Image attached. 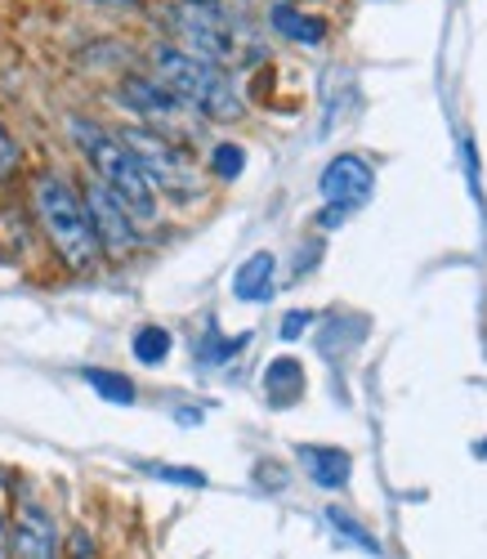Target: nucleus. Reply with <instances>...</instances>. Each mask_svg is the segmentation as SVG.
<instances>
[{"label": "nucleus", "mask_w": 487, "mask_h": 559, "mask_svg": "<svg viewBox=\"0 0 487 559\" xmlns=\"http://www.w3.org/2000/svg\"><path fill=\"white\" fill-rule=\"evenodd\" d=\"M121 104L139 117L134 126H149V130L175 139V144H183L179 130L192 121V112L170 95V90H166L157 76H126V81H121Z\"/></svg>", "instance_id": "nucleus-8"}, {"label": "nucleus", "mask_w": 487, "mask_h": 559, "mask_svg": "<svg viewBox=\"0 0 487 559\" xmlns=\"http://www.w3.org/2000/svg\"><path fill=\"white\" fill-rule=\"evenodd\" d=\"M85 5H104V10H134V0H85Z\"/></svg>", "instance_id": "nucleus-21"}, {"label": "nucleus", "mask_w": 487, "mask_h": 559, "mask_svg": "<svg viewBox=\"0 0 487 559\" xmlns=\"http://www.w3.org/2000/svg\"><path fill=\"white\" fill-rule=\"evenodd\" d=\"M10 559H63V537L55 510L40 501L36 488L19 484L10 506Z\"/></svg>", "instance_id": "nucleus-6"}, {"label": "nucleus", "mask_w": 487, "mask_h": 559, "mask_svg": "<svg viewBox=\"0 0 487 559\" xmlns=\"http://www.w3.org/2000/svg\"><path fill=\"white\" fill-rule=\"evenodd\" d=\"M85 381H90V390H99L104 399H112V403H134V385L126 381V377H117V371H99V367H90L85 371Z\"/></svg>", "instance_id": "nucleus-14"}, {"label": "nucleus", "mask_w": 487, "mask_h": 559, "mask_svg": "<svg viewBox=\"0 0 487 559\" xmlns=\"http://www.w3.org/2000/svg\"><path fill=\"white\" fill-rule=\"evenodd\" d=\"M326 520H331V524H335L340 533H349L354 542H363L367 550H380V546H376V537H367V533H363V528H358V524H354L349 515H340V510H326Z\"/></svg>", "instance_id": "nucleus-18"}, {"label": "nucleus", "mask_w": 487, "mask_h": 559, "mask_svg": "<svg viewBox=\"0 0 487 559\" xmlns=\"http://www.w3.org/2000/svg\"><path fill=\"white\" fill-rule=\"evenodd\" d=\"M121 139H126V148L134 153L143 179L153 183L157 198H170L179 206L202 198V175H198V166H192L183 144H175V139H166V134H157L149 126H126Z\"/></svg>", "instance_id": "nucleus-5"}, {"label": "nucleus", "mask_w": 487, "mask_h": 559, "mask_svg": "<svg viewBox=\"0 0 487 559\" xmlns=\"http://www.w3.org/2000/svg\"><path fill=\"white\" fill-rule=\"evenodd\" d=\"M269 23H273L282 36L300 40V45H318V40L326 36V23H322V19H309V14H300V10H290V5H273Z\"/></svg>", "instance_id": "nucleus-12"}, {"label": "nucleus", "mask_w": 487, "mask_h": 559, "mask_svg": "<svg viewBox=\"0 0 487 559\" xmlns=\"http://www.w3.org/2000/svg\"><path fill=\"white\" fill-rule=\"evenodd\" d=\"M153 76L170 90V95H175L192 117H202V121L233 126V121L247 117V104H241L233 76H228L224 68L198 59V55L179 50L175 40H166V45H157V50H153Z\"/></svg>", "instance_id": "nucleus-1"}, {"label": "nucleus", "mask_w": 487, "mask_h": 559, "mask_svg": "<svg viewBox=\"0 0 487 559\" xmlns=\"http://www.w3.org/2000/svg\"><path fill=\"white\" fill-rule=\"evenodd\" d=\"M277 5H286V0H277Z\"/></svg>", "instance_id": "nucleus-22"}, {"label": "nucleus", "mask_w": 487, "mask_h": 559, "mask_svg": "<svg viewBox=\"0 0 487 559\" xmlns=\"http://www.w3.org/2000/svg\"><path fill=\"white\" fill-rule=\"evenodd\" d=\"M300 461H305V471L313 475L318 488H345L349 484V452H340V448H300Z\"/></svg>", "instance_id": "nucleus-10"}, {"label": "nucleus", "mask_w": 487, "mask_h": 559, "mask_svg": "<svg viewBox=\"0 0 487 559\" xmlns=\"http://www.w3.org/2000/svg\"><path fill=\"white\" fill-rule=\"evenodd\" d=\"M318 189H322V198H326V215L322 219H345V211H358L367 198H371V189H376V170L363 162V157H354V153H340V157H331L326 162V170H322V179H318Z\"/></svg>", "instance_id": "nucleus-9"}, {"label": "nucleus", "mask_w": 487, "mask_h": 559, "mask_svg": "<svg viewBox=\"0 0 487 559\" xmlns=\"http://www.w3.org/2000/svg\"><path fill=\"white\" fill-rule=\"evenodd\" d=\"M32 206H36V219L45 228V238L59 251V260L72 269V273H94L104 260L99 251V238H94V224L85 215V202L81 193L63 175H36L32 179Z\"/></svg>", "instance_id": "nucleus-3"}, {"label": "nucleus", "mask_w": 487, "mask_h": 559, "mask_svg": "<svg viewBox=\"0 0 487 559\" xmlns=\"http://www.w3.org/2000/svg\"><path fill=\"white\" fill-rule=\"evenodd\" d=\"M68 130H72V144L81 148V157L90 162L94 179H99L104 189H108L139 224H153L157 211H162V206H157L162 198L153 193V183L143 179L134 153L126 148V139H121L117 130L99 126V121H90V117H68Z\"/></svg>", "instance_id": "nucleus-2"}, {"label": "nucleus", "mask_w": 487, "mask_h": 559, "mask_svg": "<svg viewBox=\"0 0 487 559\" xmlns=\"http://www.w3.org/2000/svg\"><path fill=\"white\" fill-rule=\"evenodd\" d=\"M0 559H10V520H5V510H0Z\"/></svg>", "instance_id": "nucleus-20"}, {"label": "nucleus", "mask_w": 487, "mask_h": 559, "mask_svg": "<svg viewBox=\"0 0 487 559\" xmlns=\"http://www.w3.org/2000/svg\"><path fill=\"white\" fill-rule=\"evenodd\" d=\"M81 202H85V215H90V224H94V238H99V251H104V255L126 260V255H134V251L143 247V238H139V219H134V215L104 189L99 179H90V183H85Z\"/></svg>", "instance_id": "nucleus-7"}, {"label": "nucleus", "mask_w": 487, "mask_h": 559, "mask_svg": "<svg viewBox=\"0 0 487 559\" xmlns=\"http://www.w3.org/2000/svg\"><path fill=\"white\" fill-rule=\"evenodd\" d=\"M19 170V139L10 134L5 117H0V179H10Z\"/></svg>", "instance_id": "nucleus-16"}, {"label": "nucleus", "mask_w": 487, "mask_h": 559, "mask_svg": "<svg viewBox=\"0 0 487 559\" xmlns=\"http://www.w3.org/2000/svg\"><path fill=\"white\" fill-rule=\"evenodd\" d=\"M309 322H313V313H305V309H296V313H286L282 318V341H296L305 328H309Z\"/></svg>", "instance_id": "nucleus-19"}, {"label": "nucleus", "mask_w": 487, "mask_h": 559, "mask_svg": "<svg viewBox=\"0 0 487 559\" xmlns=\"http://www.w3.org/2000/svg\"><path fill=\"white\" fill-rule=\"evenodd\" d=\"M149 471H153L157 479H166V484H183V488H202V484H206L198 471H175V465H149Z\"/></svg>", "instance_id": "nucleus-17"}, {"label": "nucleus", "mask_w": 487, "mask_h": 559, "mask_svg": "<svg viewBox=\"0 0 487 559\" xmlns=\"http://www.w3.org/2000/svg\"><path fill=\"white\" fill-rule=\"evenodd\" d=\"M170 332L166 328H139L134 332V358L143 362V367H162L166 358H170Z\"/></svg>", "instance_id": "nucleus-13"}, {"label": "nucleus", "mask_w": 487, "mask_h": 559, "mask_svg": "<svg viewBox=\"0 0 487 559\" xmlns=\"http://www.w3.org/2000/svg\"><path fill=\"white\" fill-rule=\"evenodd\" d=\"M273 269H277V260L269 251H256L233 273V296L237 300H269L273 296Z\"/></svg>", "instance_id": "nucleus-11"}, {"label": "nucleus", "mask_w": 487, "mask_h": 559, "mask_svg": "<svg viewBox=\"0 0 487 559\" xmlns=\"http://www.w3.org/2000/svg\"><path fill=\"white\" fill-rule=\"evenodd\" d=\"M170 27H175V45L188 55H198L215 68H233V63H251L256 36L247 32L237 14L224 10V0H175L170 5Z\"/></svg>", "instance_id": "nucleus-4"}, {"label": "nucleus", "mask_w": 487, "mask_h": 559, "mask_svg": "<svg viewBox=\"0 0 487 559\" xmlns=\"http://www.w3.org/2000/svg\"><path fill=\"white\" fill-rule=\"evenodd\" d=\"M211 166H215V175H219V179H237V175H241V166H247V153H241L237 144H215Z\"/></svg>", "instance_id": "nucleus-15"}]
</instances>
